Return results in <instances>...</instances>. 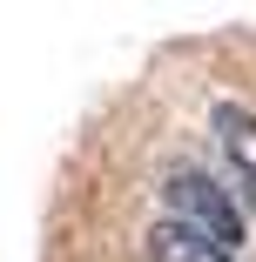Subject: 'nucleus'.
<instances>
[{
    "mask_svg": "<svg viewBox=\"0 0 256 262\" xmlns=\"http://www.w3.org/2000/svg\"><path fill=\"white\" fill-rule=\"evenodd\" d=\"M216 135H223V155H229L236 182H249V195H256V115L236 108V101H216Z\"/></svg>",
    "mask_w": 256,
    "mask_h": 262,
    "instance_id": "obj_3",
    "label": "nucleus"
},
{
    "mask_svg": "<svg viewBox=\"0 0 256 262\" xmlns=\"http://www.w3.org/2000/svg\"><path fill=\"white\" fill-rule=\"evenodd\" d=\"M169 215L189 222V229H202L216 249H236V242H243V208H236V195L216 188L209 175H195V168L169 175Z\"/></svg>",
    "mask_w": 256,
    "mask_h": 262,
    "instance_id": "obj_1",
    "label": "nucleus"
},
{
    "mask_svg": "<svg viewBox=\"0 0 256 262\" xmlns=\"http://www.w3.org/2000/svg\"><path fill=\"white\" fill-rule=\"evenodd\" d=\"M148 262H236L229 249H216L202 229H189V222H155L148 229Z\"/></svg>",
    "mask_w": 256,
    "mask_h": 262,
    "instance_id": "obj_2",
    "label": "nucleus"
}]
</instances>
